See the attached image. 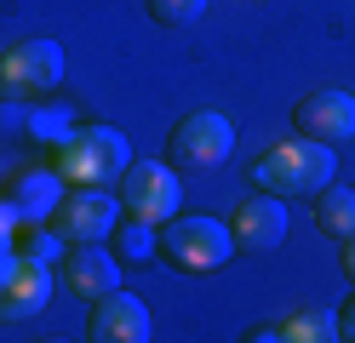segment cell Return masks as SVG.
Returning <instances> with one entry per match:
<instances>
[{"instance_id": "6da1fadb", "label": "cell", "mask_w": 355, "mask_h": 343, "mask_svg": "<svg viewBox=\"0 0 355 343\" xmlns=\"http://www.w3.org/2000/svg\"><path fill=\"white\" fill-rule=\"evenodd\" d=\"M338 177V149L315 137H281L252 160V189L270 195H315Z\"/></svg>"}, {"instance_id": "7a4b0ae2", "label": "cell", "mask_w": 355, "mask_h": 343, "mask_svg": "<svg viewBox=\"0 0 355 343\" xmlns=\"http://www.w3.org/2000/svg\"><path fill=\"white\" fill-rule=\"evenodd\" d=\"M132 166V143L115 126H75L58 143L52 172L69 183V189H115V177Z\"/></svg>"}, {"instance_id": "3957f363", "label": "cell", "mask_w": 355, "mask_h": 343, "mask_svg": "<svg viewBox=\"0 0 355 343\" xmlns=\"http://www.w3.org/2000/svg\"><path fill=\"white\" fill-rule=\"evenodd\" d=\"M161 258L184 274H212L235 258V235L224 218H207V212H172L161 223Z\"/></svg>"}, {"instance_id": "277c9868", "label": "cell", "mask_w": 355, "mask_h": 343, "mask_svg": "<svg viewBox=\"0 0 355 343\" xmlns=\"http://www.w3.org/2000/svg\"><path fill=\"white\" fill-rule=\"evenodd\" d=\"M166 155L178 172H212L235 155V121L218 109H189L184 121L166 132Z\"/></svg>"}, {"instance_id": "5b68a950", "label": "cell", "mask_w": 355, "mask_h": 343, "mask_svg": "<svg viewBox=\"0 0 355 343\" xmlns=\"http://www.w3.org/2000/svg\"><path fill=\"white\" fill-rule=\"evenodd\" d=\"M115 195H121L126 218H144V223L161 229L184 206V183H178V166H166V160H132L115 177Z\"/></svg>"}, {"instance_id": "8992f818", "label": "cell", "mask_w": 355, "mask_h": 343, "mask_svg": "<svg viewBox=\"0 0 355 343\" xmlns=\"http://www.w3.org/2000/svg\"><path fill=\"white\" fill-rule=\"evenodd\" d=\"M63 80V46L58 40H17L0 58V98L6 103H35Z\"/></svg>"}, {"instance_id": "52a82bcc", "label": "cell", "mask_w": 355, "mask_h": 343, "mask_svg": "<svg viewBox=\"0 0 355 343\" xmlns=\"http://www.w3.org/2000/svg\"><path fill=\"white\" fill-rule=\"evenodd\" d=\"M46 304H52V269L40 263V258L6 252V258H0V326L40 320Z\"/></svg>"}, {"instance_id": "ba28073f", "label": "cell", "mask_w": 355, "mask_h": 343, "mask_svg": "<svg viewBox=\"0 0 355 343\" xmlns=\"http://www.w3.org/2000/svg\"><path fill=\"white\" fill-rule=\"evenodd\" d=\"M46 223L58 229L63 246L109 240V235H115V223H121V195L115 189H63V200L52 206Z\"/></svg>"}, {"instance_id": "9c48e42d", "label": "cell", "mask_w": 355, "mask_h": 343, "mask_svg": "<svg viewBox=\"0 0 355 343\" xmlns=\"http://www.w3.org/2000/svg\"><path fill=\"white\" fill-rule=\"evenodd\" d=\"M293 126L298 137H315V143H349L355 137V98L338 86H315V91H304L298 109H293Z\"/></svg>"}, {"instance_id": "30bf717a", "label": "cell", "mask_w": 355, "mask_h": 343, "mask_svg": "<svg viewBox=\"0 0 355 343\" xmlns=\"http://www.w3.org/2000/svg\"><path fill=\"white\" fill-rule=\"evenodd\" d=\"M230 235H235V252H252V258L275 252V246L286 240V206H281V195L258 189V195H247V200H235Z\"/></svg>"}, {"instance_id": "8fae6325", "label": "cell", "mask_w": 355, "mask_h": 343, "mask_svg": "<svg viewBox=\"0 0 355 343\" xmlns=\"http://www.w3.org/2000/svg\"><path fill=\"white\" fill-rule=\"evenodd\" d=\"M155 326H149V304L132 292H103L92 297V320H86V337L92 343H144Z\"/></svg>"}, {"instance_id": "7c38bea8", "label": "cell", "mask_w": 355, "mask_h": 343, "mask_svg": "<svg viewBox=\"0 0 355 343\" xmlns=\"http://www.w3.org/2000/svg\"><path fill=\"white\" fill-rule=\"evenodd\" d=\"M63 286H69L80 304H92V297L121 286V258L103 240H80V246L63 252Z\"/></svg>"}, {"instance_id": "4fadbf2b", "label": "cell", "mask_w": 355, "mask_h": 343, "mask_svg": "<svg viewBox=\"0 0 355 343\" xmlns=\"http://www.w3.org/2000/svg\"><path fill=\"white\" fill-rule=\"evenodd\" d=\"M63 183L58 172H17V183H12V212H17V223H40V218H52V206L63 200Z\"/></svg>"}, {"instance_id": "5bb4252c", "label": "cell", "mask_w": 355, "mask_h": 343, "mask_svg": "<svg viewBox=\"0 0 355 343\" xmlns=\"http://www.w3.org/2000/svg\"><path fill=\"white\" fill-rule=\"evenodd\" d=\"M309 200H315V229H321L327 240H349L355 235V189L327 183V189H315Z\"/></svg>"}, {"instance_id": "9a60e30c", "label": "cell", "mask_w": 355, "mask_h": 343, "mask_svg": "<svg viewBox=\"0 0 355 343\" xmlns=\"http://www.w3.org/2000/svg\"><path fill=\"white\" fill-rule=\"evenodd\" d=\"M275 343H338V315L327 309H293L275 320Z\"/></svg>"}, {"instance_id": "2e32d148", "label": "cell", "mask_w": 355, "mask_h": 343, "mask_svg": "<svg viewBox=\"0 0 355 343\" xmlns=\"http://www.w3.org/2000/svg\"><path fill=\"white\" fill-rule=\"evenodd\" d=\"M115 258H126V263H149V258H161V229L155 223H144V218H126V223H115Z\"/></svg>"}, {"instance_id": "e0dca14e", "label": "cell", "mask_w": 355, "mask_h": 343, "mask_svg": "<svg viewBox=\"0 0 355 343\" xmlns=\"http://www.w3.org/2000/svg\"><path fill=\"white\" fill-rule=\"evenodd\" d=\"M29 137H40V143H46V149H58L63 143V137H69L75 132V109L69 103H52V109H29Z\"/></svg>"}, {"instance_id": "ac0fdd59", "label": "cell", "mask_w": 355, "mask_h": 343, "mask_svg": "<svg viewBox=\"0 0 355 343\" xmlns=\"http://www.w3.org/2000/svg\"><path fill=\"white\" fill-rule=\"evenodd\" d=\"M149 17L161 29H189V23L207 17V0H149Z\"/></svg>"}, {"instance_id": "d6986e66", "label": "cell", "mask_w": 355, "mask_h": 343, "mask_svg": "<svg viewBox=\"0 0 355 343\" xmlns=\"http://www.w3.org/2000/svg\"><path fill=\"white\" fill-rule=\"evenodd\" d=\"M17 240H24L17 252H24V258H40V263H52V258H63V252H69V246L58 240L52 223H46V229H40V223H24V235H17Z\"/></svg>"}, {"instance_id": "ffe728a7", "label": "cell", "mask_w": 355, "mask_h": 343, "mask_svg": "<svg viewBox=\"0 0 355 343\" xmlns=\"http://www.w3.org/2000/svg\"><path fill=\"white\" fill-rule=\"evenodd\" d=\"M12 240H17V212H12V200L0 195V258L12 252Z\"/></svg>"}, {"instance_id": "44dd1931", "label": "cell", "mask_w": 355, "mask_h": 343, "mask_svg": "<svg viewBox=\"0 0 355 343\" xmlns=\"http://www.w3.org/2000/svg\"><path fill=\"white\" fill-rule=\"evenodd\" d=\"M338 337H349V343H355V297L338 309Z\"/></svg>"}, {"instance_id": "7402d4cb", "label": "cell", "mask_w": 355, "mask_h": 343, "mask_svg": "<svg viewBox=\"0 0 355 343\" xmlns=\"http://www.w3.org/2000/svg\"><path fill=\"white\" fill-rule=\"evenodd\" d=\"M344 274H349V281H355V235L344 240Z\"/></svg>"}]
</instances>
